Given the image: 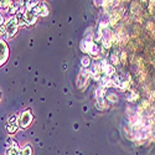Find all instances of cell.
I'll list each match as a JSON object with an SVG mask.
<instances>
[{"mask_svg": "<svg viewBox=\"0 0 155 155\" xmlns=\"http://www.w3.org/2000/svg\"><path fill=\"white\" fill-rule=\"evenodd\" d=\"M35 2L34 3H30L29 5L25 6V11L22 14V21L24 24L29 25V26H31V25H34L37 20V12H36V9H35Z\"/></svg>", "mask_w": 155, "mask_h": 155, "instance_id": "obj_1", "label": "cell"}, {"mask_svg": "<svg viewBox=\"0 0 155 155\" xmlns=\"http://www.w3.org/2000/svg\"><path fill=\"white\" fill-rule=\"evenodd\" d=\"M5 26V36L6 38H11V37H14L19 30V19L16 16H11L6 24L4 25Z\"/></svg>", "mask_w": 155, "mask_h": 155, "instance_id": "obj_2", "label": "cell"}, {"mask_svg": "<svg viewBox=\"0 0 155 155\" xmlns=\"http://www.w3.org/2000/svg\"><path fill=\"white\" fill-rule=\"evenodd\" d=\"M32 123V113L30 109H26V110H24L21 114H20V117H19V124L22 129H26L30 127V124Z\"/></svg>", "mask_w": 155, "mask_h": 155, "instance_id": "obj_3", "label": "cell"}, {"mask_svg": "<svg viewBox=\"0 0 155 155\" xmlns=\"http://www.w3.org/2000/svg\"><path fill=\"white\" fill-rule=\"evenodd\" d=\"M19 118L16 114H11L8 118V124H6V129L10 134H14L18 129H19Z\"/></svg>", "mask_w": 155, "mask_h": 155, "instance_id": "obj_4", "label": "cell"}, {"mask_svg": "<svg viewBox=\"0 0 155 155\" xmlns=\"http://www.w3.org/2000/svg\"><path fill=\"white\" fill-rule=\"evenodd\" d=\"M89 76H92L94 80L99 81V78L103 76V72H102V67H101V62H94V63H91L89 66Z\"/></svg>", "mask_w": 155, "mask_h": 155, "instance_id": "obj_5", "label": "cell"}, {"mask_svg": "<svg viewBox=\"0 0 155 155\" xmlns=\"http://www.w3.org/2000/svg\"><path fill=\"white\" fill-rule=\"evenodd\" d=\"M9 57V47L4 40L0 38V67L8 61Z\"/></svg>", "mask_w": 155, "mask_h": 155, "instance_id": "obj_6", "label": "cell"}, {"mask_svg": "<svg viewBox=\"0 0 155 155\" xmlns=\"http://www.w3.org/2000/svg\"><path fill=\"white\" fill-rule=\"evenodd\" d=\"M88 78H89V71L87 68H82L77 76V86L80 88H83L87 82H88Z\"/></svg>", "mask_w": 155, "mask_h": 155, "instance_id": "obj_7", "label": "cell"}, {"mask_svg": "<svg viewBox=\"0 0 155 155\" xmlns=\"http://www.w3.org/2000/svg\"><path fill=\"white\" fill-rule=\"evenodd\" d=\"M35 9H36V12L38 16H42V18H46L48 15V5L44 2H40V3H36L35 4Z\"/></svg>", "mask_w": 155, "mask_h": 155, "instance_id": "obj_8", "label": "cell"}, {"mask_svg": "<svg viewBox=\"0 0 155 155\" xmlns=\"http://www.w3.org/2000/svg\"><path fill=\"white\" fill-rule=\"evenodd\" d=\"M101 67H102V72L103 74H106V76H112L115 73V68L113 64L108 63L107 60H102L101 61Z\"/></svg>", "mask_w": 155, "mask_h": 155, "instance_id": "obj_9", "label": "cell"}, {"mask_svg": "<svg viewBox=\"0 0 155 155\" xmlns=\"http://www.w3.org/2000/svg\"><path fill=\"white\" fill-rule=\"evenodd\" d=\"M96 106L98 109H107L108 102L106 101V98H96Z\"/></svg>", "mask_w": 155, "mask_h": 155, "instance_id": "obj_10", "label": "cell"}, {"mask_svg": "<svg viewBox=\"0 0 155 155\" xmlns=\"http://www.w3.org/2000/svg\"><path fill=\"white\" fill-rule=\"evenodd\" d=\"M106 89L107 88H104V87H102V86H99L96 91H94V97L96 98H106Z\"/></svg>", "mask_w": 155, "mask_h": 155, "instance_id": "obj_11", "label": "cell"}, {"mask_svg": "<svg viewBox=\"0 0 155 155\" xmlns=\"http://www.w3.org/2000/svg\"><path fill=\"white\" fill-rule=\"evenodd\" d=\"M132 12H133L134 18H135V16H137V18H139V16H140L141 8H140V5H139L138 3H135V2H133V3H132Z\"/></svg>", "mask_w": 155, "mask_h": 155, "instance_id": "obj_12", "label": "cell"}, {"mask_svg": "<svg viewBox=\"0 0 155 155\" xmlns=\"http://www.w3.org/2000/svg\"><path fill=\"white\" fill-rule=\"evenodd\" d=\"M5 155H21V150L18 147H9L5 151Z\"/></svg>", "mask_w": 155, "mask_h": 155, "instance_id": "obj_13", "label": "cell"}, {"mask_svg": "<svg viewBox=\"0 0 155 155\" xmlns=\"http://www.w3.org/2000/svg\"><path fill=\"white\" fill-rule=\"evenodd\" d=\"M81 64H82V68H88L89 66H91V58H89L88 55L82 56V58H81Z\"/></svg>", "mask_w": 155, "mask_h": 155, "instance_id": "obj_14", "label": "cell"}, {"mask_svg": "<svg viewBox=\"0 0 155 155\" xmlns=\"http://www.w3.org/2000/svg\"><path fill=\"white\" fill-rule=\"evenodd\" d=\"M12 4V0H0V9L9 10V8Z\"/></svg>", "mask_w": 155, "mask_h": 155, "instance_id": "obj_15", "label": "cell"}, {"mask_svg": "<svg viewBox=\"0 0 155 155\" xmlns=\"http://www.w3.org/2000/svg\"><path fill=\"white\" fill-rule=\"evenodd\" d=\"M21 155H32V149L29 144H26L21 149Z\"/></svg>", "mask_w": 155, "mask_h": 155, "instance_id": "obj_16", "label": "cell"}, {"mask_svg": "<svg viewBox=\"0 0 155 155\" xmlns=\"http://www.w3.org/2000/svg\"><path fill=\"white\" fill-rule=\"evenodd\" d=\"M93 3H94L96 6H106L107 0H93Z\"/></svg>", "mask_w": 155, "mask_h": 155, "instance_id": "obj_17", "label": "cell"}, {"mask_svg": "<svg viewBox=\"0 0 155 155\" xmlns=\"http://www.w3.org/2000/svg\"><path fill=\"white\" fill-rule=\"evenodd\" d=\"M6 144H8V145H10V147H18V143H16V141H15L14 139H12L11 137H9V138L6 139Z\"/></svg>", "mask_w": 155, "mask_h": 155, "instance_id": "obj_18", "label": "cell"}, {"mask_svg": "<svg viewBox=\"0 0 155 155\" xmlns=\"http://www.w3.org/2000/svg\"><path fill=\"white\" fill-rule=\"evenodd\" d=\"M137 98H138V94L135 92H130V93H129V96H127V101H129V102H132V101H134Z\"/></svg>", "mask_w": 155, "mask_h": 155, "instance_id": "obj_19", "label": "cell"}, {"mask_svg": "<svg viewBox=\"0 0 155 155\" xmlns=\"http://www.w3.org/2000/svg\"><path fill=\"white\" fill-rule=\"evenodd\" d=\"M112 62H113V66H114V64H117V63L119 62V58H118V56L115 55V54H113V55H112Z\"/></svg>", "mask_w": 155, "mask_h": 155, "instance_id": "obj_20", "label": "cell"}, {"mask_svg": "<svg viewBox=\"0 0 155 155\" xmlns=\"http://www.w3.org/2000/svg\"><path fill=\"white\" fill-rule=\"evenodd\" d=\"M149 103H150V101H143V103H141V108H148L149 107Z\"/></svg>", "mask_w": 155, "mask_h": 155, "instance_id": "obj_21", "label": "cell"}, {"mask_svg": "<svg viewBox=\"0 0 155 155\" xmlns=\"http://www.w3.org/2000/svg\"><path fill=\"white\" fill-rule=\"evenodd\" d=\"M3 25H4V16L2 12H0V26H3Z\"/></svg>", "mask_w": 155, "mask_h": 155, "instance_id": "obj_22", "label": "cell"}, {"mask_svg": "<svg viewBox=\"0 0 155 155\" xmlns=\"http://www.w3.org/2000/svg\"><path fill=\"white\" fill-rule=\"evenodd\" d=\"M0 35H5V26H0Z\"/></svg>", "mask_w": 155, "mask_h": 155, "instance_id": "obj_23", "label": "cell"}, {"mask_svg": "<svg viewBox=\"0 0 155 155\" xmlns=\"http://www.w3.org/2000/svg\"><path fill=\"white\" fill-rule=\"evenodd\" d=\"M0 99H2V92H0Z\"/></svg>", "mask_w": 155, "mask_h": 155, "instance_id": "obj_24", "label": "cell"}]
</instances>
